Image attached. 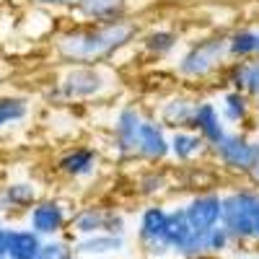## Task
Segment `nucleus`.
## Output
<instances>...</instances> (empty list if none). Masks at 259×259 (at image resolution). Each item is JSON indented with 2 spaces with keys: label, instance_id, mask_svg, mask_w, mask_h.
<instances>
[{
  "label": "nucleus",
  "instance_id": "obj_23",
  "mask_svg": "<svg viewBox=\"0 0 259 259\" xmlns=\"http://www.w3.org/2000/svg\"><path fill=\"white\" fill-rule=\"evenodd\" d=\"M226 47H228V60L231 62H246L259 57V29L241 26L226 34Z\"/></svg>",
  "mask_w": 259,
  "mask_h": 259
},
{
  "label": "nucleus",
  "instance_id": "obj_27",
  "mask_svg": "<svg viewBox=\"0 0 259 259\" xmlns=\"http://www.w3.org/2000/svg\"><path fill=\"white\" fill-rule=\"evenodd\" d=\"M236 244H233V239H231V233L218 223V226H212V228H207V254L210 256H223L226 251H231Z\"/></svg>",
  "mask_w": 259,
  "mask_h": 259
},
{
  "label": "nucleus",
  "instance_id": "obj_19",
  "mask_svg": "<svg viewBox=\"0 0 259 259\" xmlns=\"http://www.w3.org/2000/svg\"><path fill=\"white\" fill-rule=\"evenodd\" d=\"M124 246H127L124 233H91V236L73 239V251H75V256H83V259L119 254V251H124Z\"/></svg>",
  "mask_w": 259,
  "mask_h": 259
},
{
  "label": "nucleus",
  "instance_id": "obj_17",
  "mask_svg": "<svg viewBox=\"0 0 259 259\" xmlns=\"http://www.w3.org/2000/svg\"><path fill=\"white\" fill-rule=\"evenodd\" d=\"M205 156H210V145L192 127L168 133V158H174L177 163H194Z\"/></svg>",
  "mask_w": 259,
  "mask_h": 259
},
{
  "label": "nucleus",
  "instance_id": "obj_29",
  "mask_svg": "<svg viewBox=\"0 0 259 259\" xmlns=\"http://www.w3.org/2000/svg\"><path fill=\"white\" fill-rule=\"evenodd\" d=\"M6 244H8V226L0 218V259H6Z\"/></svg>",
  "mask_w": 259,
  "mask_h": 259
},
{
  "label": "nucleus",
  "instance_id": "obj_9",
  "mask_svg": "<svg viewBox=\"0 0 259 259\" xmlns=\"http://www.w3.org/2000/svg\"><path fill=\"white\" fill-rule=\"evenodd\" d=\"M145 119V112L138 104H124L122 109L112 119L109 130V145L114 150V156L119 161H133L135 158V148H138V133L140 124Z\"/></svg>",
  "mask_w": 259,
  "mask_h": 259
},
{
  "label": "nucleus",
  "instance_id": "obj_10",
  "mask_svg": "<svg viewBox=\"0 0 259 259\" xmlns=\"http://www.w3.org/2000/svg\"><path fill=\"white\" fill-rule=\"evenodd\" d=\"M101 168V153L94 145H70L55 158V171L68 182L94 179Z\"/></svg>",
  "mask_w": 259,
  "mask_h": 259
},
{
  "label": "nucleus",
  "instance_id": "obj_31",
  "mask_svg": "<svg viewBox=\"0 0 259 259\" xmlns=\"http://www.w3.org/2000/svg\"><path fill=\"white\" fill-rule=\"evenodd\" d=\"M254 244H259V202H256V212H254Z\"/></svg>",
  "mask_w": 259,
  "mask_h": 259
},
{
  "label": "nucleus",
  "instance_id": "obj_2",
  "mask_svg": "<svg viewBox=\"0 0 259 259\" xmlns=\"http://www.w3.org/2000/svg\"><path fill=\"white\" fill-rule=\"evenodd\" d=\"M117 91V78L106 65H68L52 85L50 99L55 101H96Z\"/></svg>",
  "mask_w": 259,
  "mask_h": 259
},
{
  "label": "nucleus",
  "instance_id": "obj_8",
  "mask_svg": "<svg viewBox=\"0 0 259 259\" xmlns=\"http://www.w3.org/2000/svg\"><path fill=\"white\" fill-rule=\"evenodd\" d=\"M168 207L161 202H150L138 215V246L148 259H166L174 256L163 241V226H166Z\"/></svg>",
  "mask_w": 259,
  "mask_h": 259
},
{
  "label": "nucleus",
  "instance_id": "obj_28",
  "mask_svg": "<svg viewBox=\"0 0 259 259\" xmlns=\"http://www.w3.org/2000/svg\"><path fill=\"white\" fill-rule=\"evenodd\" d=\"M31 6L45 11H60V8H73L75 0H31Z\"/></svg>",
  "mask_w": 259,
  "mask_h": 259
},
{
  "label": "nucleus",
  "instance_id": "obj_5",
  "mask_svg": "<svg viewBox=\"0 0 259 259\" xmlns=\"http://www.w3.org/2000/svg\"><path fill=\"white\" fill-rule=\"evenodd\" d=\"M210 158L226 174L246 179L259 163V135H251L246 130H228L218 143L210 145Z\"/></svg>",
  "mask_w": 259,
  "mask_h": 259
},
{
  "label": "nucleus",
  "instance_id": "obj_11",
  "mask_svg": "<svg viewBox=\"0 0 259 259\" xmlns=\"http://www.w3.org/2000/svg\"><path fill=\"white\" fill-rule=\"evenodd\" d=\"M184 215L192 228L207 231L212 226L221 223V212H223V192L218 189H200L182 205Z\"/></svg>",
  "mask_w": 259,
  "mask_h": 259
},
{
  "label": "nucleus",
  "instance_id": "obj_16",
  "mask_svg": "<svg viewBox=\"0 0 259 259\" xmlns=\"http://www.w3.org/2000/svg\"><path fill=\"white\" fill-rule=\"evenodd\" d=\"M192 130L197 133L207 145H215L226 133L228 124L221 117V109L212 99H197V106H194V117H192Z\"/></svg>",
  "mask_w": 259,
  "mask_h": 259
},
{
  "label": "nucleus",
  "instance_id": "obj_22",
  "mask_svg": "<svg viewBox=\"0 0 259 259\" xmlns=\"http://www.w3.org/2000/svg\"><path fill=\"white\" fill-rule=\"evenodd\" d=\"M179 47V34L174 29H150L140 36V52L150 60H166L177 52Z\"/></svg>",
  "mask_w": 259,
  "mask_h": 259
},
{
  "label": "nucleus",
  "instance_id": "obj_20",
  "mask_svg": "<svg viewBox=\"0 0 259 259\" xmlns=\"http://www.w3.org/2000/svg\"><path fill=\"white\" fill-rule=\"evenodd\" d=\"M192 233H194V228H192L189 221H187L184 207H182V205H179V207H168L166 226H163V241H166V246L171 249V254L182 259V254H184V249H187V244H189V239H192Z\"/></svg>",
  "mask_w": 259,
  "mask_h": 259
},
{
  "label": "nucleus",
  "instance_id": "obj_25",
  "mask_svg": "<svg viewBox=\"0 0 259 259\" xmlns=\"http://www.w3.org/2000/svg\"><path fill=\"white\" fill-rule=\"evenodd\" d=\"M168 187H171V179H168V174L163 168H148V171H143V174L135 179V189H138L140 197H145V200L161 197Z\"/></svg>",
  "mask_w": 259,
  "mask_h": 259
},
{
  "label": "nucleus",
  "instance_id": "obj_12",
  "mask_svg": "<svg viewBox=\"0 0 259 259\" xmlns=\"http://www.w3.org/2000/svg\"><path fill=\"white\" fill-rule=\"evenodd\" d=\"M135 158L143 161V163H163V161H168V130L156 117L145 114V119L140 124V133H138Z\"/></svg>",
  "mask_w": 259,
  "mask_h": 259
},
{
  "label": "nucleus",
  "instance_id": "obj_32",
  "mask_svg": "<svg viewBox=\"0 0 259 259\" xmlns=\"http://www.w3.org/2000/svg\"><path fill=\"white\" fill-rule=\"evenodd\" d=\"M246 259H259V254H254V256H246Z\"/></svg>",
  "mask_w": 259,
  "mask_h": 259
},
{
  "label": "nucleus",
  "instance_id": "obj_15",
  "mask_svg": "<svg viewBox=\"0 0 259 259\" xmlns=\"http://www.w3.org/2000/svg\"><path fill=\"white\" fill-rule=\"evenodd\" d=\"M127 0H75L70 8L78 24H106V21L127 18Z\"/></svg>",
  "mask_w": 259,
  "mask_h": 259
},
{
  "label": "nucleus",
  "instance_id": "obj_13",
  "mask_svg": "<svg viewBox=\"0 0 259 259\" xmlns=\"http://www.w3.org/2000/svg\"><path fill=\"white\" fill-rule=\"evenodd\" d=\"M194 106H197V99L192 94L177 91V94H168L161 104H158V114L156 119L168 130H189L192 127V117H194Z\"/></svg>",
  "mask_w": 259,
  "mask_h": 259
},
{
  "label": "nucleus",
  "instance_id": "obj_21",
  "mask_svg": "<svg viewBox=\"0 0 259 259\" xmlns=\"http://www.w3.org/2000/svg\"><path fill=\"white\" fill-rule=\"evenodd\" d=\"M45 239L29 226H8L6 259H36Z\"/></svg>",
  "mask_w": 259,
  "mask_h": 259
},
{
  "label": "nucleus",
  "instance_id": "obj_3",
  "mask_svg": "<svg viewBox=\"0 0 259 259\" xmlns=\"http://www.w3.org/2000/svg\"><path fill=\"white\" fill-rule=\"evenodd\" d=\"M228 62L231 60L226 47V34H205L184 47L174 65V73L187 83H197L221 75Z\"/></svg>",
  "mask_w": 259,
  "mask_h": 259
},
{
  "label": "nucleus",
  "instance_id": "obj_33",
  "mask_svg": "<svg viewBox=\"0 0 259 259\" xmlns=\"http://www.w3.org/2000/svg\"><path fill=\"white\" fill-rule=\"evenodd\" d=\"M70 259H83V256H70Z\"/></svg>",
  "mask_w": 259,
  "mask_h": 259
},
{
  "label": "nucleus",
  "instance_id": "obj_14",
  "mask_svg": "<svg viewBox=\"0 0 259 259\" xmlns=\"http://www.w3.org/2000/svg\"><path fill=\"white\" fill-rule=\"evenodd\" d=\"M41 197V189L31 179H13L0 187V215L26 212Z\"/></svg>",
  "mask_w": 259,
  "mask_h": 259
},
{
  "label": "nucleus",
  "instance_id": "obj_26",
  "mask_svg": "<svg viewBox=\"0 0 259 259\" xmlns=\"http://www.w3.org/2000/svg\"><path fill=\"white\" fill-rule=\"evenodd\" d=\"M75 256L73 251V239H62V236H55V239H45L36 259H70Z\"/></svg>",
  "mask_w": 259,
  "mask_h": 259
},
{
  "label": "nucleus",
  "instance_id": "obj_24",
  "mask_svg": "<svg viewBox=\"0 0 259 259\" xmlns=\"http://www.w3.org/2000/svg\"><path fill=\"white\" fill-rule=\"evenodd\" d=\"M31 114V101L18 94H0V130L21 124Z\"/></svg>",
  "mask_w": 259,
  "mask_h": 259
},
{
  "label": "nucleus",
  "instance_id": "obj_18",
  "mask_svg": "<svg viewBox=\"0 0 259 259\" xmlns=\"http://www.w3.org/2000/svg\"><path fill=\"white\" fill-rule=\"evenodd\" d=\"M218 104V109H221V117L228 127H239L244 130L251 119H254V109H256V104L249 99V94L244 91H236V89H226L221 94V99L215 101Z\"/></svg>",
  "mask_w": 259,
  "mask_h": 259
},
{
  "label": "nucleus",
  "instance_id": "obj_7",
  "mask_svg": "<svg viewBox=\"0 0 259 259\" xmlns=\"http://www.w3.org/2000/svg\"><path fill=\"white\" fill-rule=\"evenodd\" d=\"M70 205L60 197H39L29 210H26V226L36 231L41 239H55L62 236L70 226Z\"/></svg>",
  "mask_w": 259,
  "mask_h": 259
},
{
  "label": "nucleus",
  "instance_id": "obj_1",
  "mask_svg": "<svg viewBox=\"0 0 259 259\" xmlns=\"http://www.w3.org/2000/svg\"><path fill=\"white\" fill-rule=\"evenodd\" d=\"M135 21L117 18L106 24H75L55 34L52 50L65 65H104L138 39Z\"/></svg>",
  "mask_w": 259,
  "mask_h": 259
},
{
  "label": "nucleus",
  "instance_id": "obj_6",
  "mask_svg": "<svg viewBox=\"0 0 259 259\" xmlns=\"http://www.w3.org/2000/svg\"><path fill=\"white\" fill-rule=\"evenodd\" d=\"M70 236H91V233H127V218L117 207L104 205H85L80 210H73L70 215Z\"/></svg>",
  "mask_w": 259,
  "mask_h": 259
},
{
  "label": "nucleus",
  "instance_id": "obj_4",
  "mask_svg": "<svg viewBox=\"0 0 259 259\" xmlns=\"http://www.w3.org/2000/svg\"><path fill=\"white\" fill-rule=\"evenodd\" d=\"M259 202V189L251 184H239L223 192L221 226L231 233L236 246H254V212Z\"/></svg>",
  "mask_w": 259,
  "mask_h": 259
},
{
  "label": "nucleus",
  "instance_id": "obj_30",
  "mask_svg": "<svg viewBox=\"0 0 259 259\" xmlns=\"http://www.w3.org/2000/svg\"><path fill=\"white\" fill-rule=\"evenodd\" d=\"M246 182H249V184H251L254 189H259V163H256V166L251 168V174L246 177Z\"/></svg>",
  "mask_w": 259,
  "mask_h": 259
}]
</instances>
